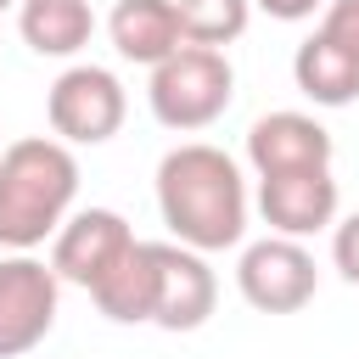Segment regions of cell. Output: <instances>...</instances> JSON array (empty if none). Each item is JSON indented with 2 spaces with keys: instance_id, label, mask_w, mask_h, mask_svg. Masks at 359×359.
I'll return each instance as SVG.
<instances>
[{
  "instance_id": "cell-1",
  "label": "cell",
  "mask_w": 359,
  "mask_h": 359,
  "mask_svg": "<svg viewBox=\"0 0 359 359\" xmlns=\"http://www.w3.org/2000/svg\"><path fill=\"white\" fill-rule=\"evenodd\" d=\"M157 213L191 252H224L247 236V180L224 146L185 140L157 163Z\"/></svg>"
},
{
  "instance_id": "cell-2",
  "label": "cell",
  "mask_w": 359,
  "mask_h": 359,
  "mask_svg": "<svg viewBox=\"0 0 359 359\" xmlns=\"http://www.w3.org/2000/svg\"><path fill=\"white\" fill-rule=\"evenodd\" d=\"M79 196V157L56 135H22L0 151V247L34 252L67 224Z\"/></svg>"
},
{
  "instance_id": "cell-3",
  "label": "cell",
  "mask_w": 359,
  "mask_h": 359,
  "mask_svg": "<svg viewBox=\"0 0 359 359\" xmlns=\"http://www.w3.org/2000/svg\"><path fill=\"white\" fill-rule=\"evenodd\" d=\"M230 95H236V67L224 50H208V45H180L163 67H151V84H146L151 118L180 135L219 123Z\"/></svg>"
},
{
  "instance_id": "cell-4",
  "label": "cell",
  "mask_w": 359,
  "mask_h": 359,
  "mask_svg": "<svg viewBox=\"0 0 359 359\" xmlns=\"http://www.w3.org/2000/svg\"><path fill=\"white\" fill-rule=\"evenodd\" d=\"M123 112H129V95L118 84L112 67H95V62H79L67 73H56V84L45 90V118H50V135L62 146H101L123 129Z\"/></svg>"
},
{
  "instance_id": "cell-5",
  "label": "cell",
  "mask_w": 359,
  "mask_h": 359,
  "mask_svg": "<svg viewBox=\"0 0 359 359\" xmlns=\"http://www.w3.org/2000/svg\"><path fill=\"white\" fill-rule=\"evenodd\" d=\"M236 286L258 314H297L303 303H314L320 292V264L303 241L292 236H264L252 247H241L236 264Z\"/></svg>"
},
{
  "instance_id": "cell-6",
  "label": "cell",
  "mask_w": 359,
  "mask_h": 359,
  "mask_svg": "<svg viewBox=\"0 0 359 359\" xmlns=\"http://www.w3.org/2000/svg\"><path fill=\"white\" fill-rule=\"evenodd\" d=\"M56 297H62V280L50 264H39L28 252L0 258V359L34 353L50 337Z\"/></svg>"
},
{
  "instance_id": "cell-7",
  "label": "cell",
  "mask_w": 359,
  "mask_h": 359,
  "mask_svg": "<svg viewBox=\"0 0 359 359\" xmlns=\"http://www.w3.org/2000/svg\"><path fill=\"white\" fill-rule=\"evenodd\" d=\"M129 247H135V230H129L123 213H112V208H84V213H67V224L56 230L50 269H56V280L95 292V286L118 269V258H123Z\"/></svg>"
},
{
  "instance_id": "cell-8",
  "label": "cell",
  "mask_w": 359,
  "mask_h": 359,
  "mask_svg": "<svg viewBox=\"0 0 359 359\" xmlns=\"http://www.w3.org/2000/svg\"><path fill=\"white\" fill-rule=\"evenodd\" d=\"M247 163H252L258 180L331 168V129L309 112H264L247 129Z\"/></svg>"
},
{
  "instance_id": "cell-9",
  "label": "cell",
  "mask_w": 359,
  "mask_h": 359,
  "mask_svg": "<svg viewBox=\"0 0 359 359\" xmlns=\"http://www.w3.org/2000/svg\"><path fill=\"white\" fill-rule=\"evenodd\" d=\"M213 303H219V280H213L208 258L180 247V241H157V309H151V325L196 331V325H208Z\"/></svg>"
},
{
  "instance_id": "cell-10",
  "label": "cell",
  "mask_w": 359,
  "mask_h": 359,
  "mask_svg": "<svg viewBox=\"0 0 359 359\" xmlns=\"http://www.w3.org/2000/svg\"><path fill=\"white\" fill-rule=\"evenodd\" d=\"M337 180L331 168H303V174H275V180H258V213L269 224V236H314L325 224H337Z\"/></svg>"
},
{
  "instance_id": "cell-11",
  "label": "cell",
  "mask_w": 359,
  "mask_h": 359,
  "mask_svg": "<svg viewBox=\"0 0 359 359\" xmlns=\"http://www.w3.org/2000/svg\"><path fill=\"white\" fill-rule=\"evenodd\" d=\"M107 34H112V50L135 67H163L185 45L174 0H118L107 17Z\"/></svg>"
},
{
  "instance_id": "cell-12",
  "label": "cell",
  "mask_w": 359,
  "mask_h": 359,
  "mask_svg": "<svg viewBox=\"0 0 359 359\" xmlns=\"http://www.w3.org/2000/svg\"><path fill=\"white\" fill-rule=\"evenodd\" d=\"M90 297L112 325H151V309H157V241H135Z\"/></svg>"
},
{
  "instance_id": "cell-13",
  "label": "cell",
  "mask_w": 359,
  "mask_h": 359,
  "mask_svg": "<svg viewBox=\"0 0 359 359\" xmlns=\"http://www.w3.org/2000/svg\"><path fill=\"white\" fill-rule=\"evenodd\" d=\"M292 79L314 107H348L359 101V56H348L342 45H331L320 28L292 50Z\"/></svg>"
},
{
  "instance_id": "cell-14",
  "label": "cell",
  "mask_w": 359,
  "mask_h": 359,
  "mask_svg": "<svg viewBox=\"0 0 359 359\" xmlns=\"http://www.w3.org/2000/svg\"><path fill=\"white\" fill-rule=\"evenodd\" d=\"M17 28H22V45L34 56H73L90 45L95 11H90V0H22Z\"/></svg>"
},
{
  "instance_id": "cell-15",
  "label": "cell",
  "mask_w": 359,
  "mask_h": 359,
  "mask_svg": "<svg viewBox=\"0 0 359 359\" xmlns=\"http://www.w3.org/2000/svg\"><path fill=\"white\" fill-rule=\"evenodd\" d=\"M174 11L185 28V45H208V50L241 39L252 22V0H174Z\"/></svg>"
},
{
  "instance_id": "cell-16",
  "label": "cell",
  "mask_w": 359,
  "mask_h": 359,
  "mask_svg": "<svg viewBox=\"0 0 359 359\" xmlns=\"http://www.w3.org/2000/svg\"><path fill=\"white\" fill-rule=\"evenodd\" d=\"M320 34L331 45H342L348 56H359V0H331L320 17Z\"/></svg>"
},
{
  "instance_id": "cell-17",
  "label": "cell",
  "mask_w": 359,
  "mask_h": 359,
  "mask_svg": "<svg viewBox=\"0 0 359 359\" xmlns=\"http://www.w3.org/2000/svg\"><path fill=\"white\" fill-rule=\"evenodd\" d=\"M331 264H337V275L348 286H359V213L337 219V230H331Z\"/></svg>"
},
{
  "instance_id": "cell-18",
  "label": "cell",
  "mask_w": 359,
  "mask_h": 359,
  "mask_svg": "<svg viewBox=\"0 0 359 359\" xmlns=\"http://www.w3.org/2000/svg\"><path fill=\"white\" fill-rule=\"evenodd\" d=\"M258 11H269L275 22H303V17H314V6L320 0H252Z\"/></svg>"
},
{
  "instance_id": "cell-19",
  "label": "cell",
  "mask_w": 359,
  "mask_h": 359,
  "mask_svg": "<svg viewBox=\"0 0 359 359\" xmlns=\"http://www.w3.org/2000/svg\"><path fill=\"white\" fill-rule=\"evenodd\" d=\"M11 6H17V0H0V11H11Z\"/></svg>"
}]
</instances>
